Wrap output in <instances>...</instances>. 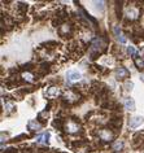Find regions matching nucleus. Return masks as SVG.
Wrapping results in <instances>:
<instances>
[{
    "label": "nucleus",
    "instance_id": "nucleus-1",
    "mask_svg": "<svg viewBox=\"0 0 144 153\" xmlns=\"http://www.w3.org/2000/svg\"><path fill=\"white\" fill-rule=\"evenodd\" d=\"M80 99V94L76 90H68L64 94V97H62V101L69 106L73 105V104H77Z\"/></svg>",
    "mask_w": 144,
    "mask_h": 153
},
{
    "label": "nucleus",
    "instance_id": "nucleus-2",
    "mask_svg": "<svg viewBox=\"0 0 144 153\" xmlns=\"http://www.w3.org/2000/svg\"><path fill=\"white\" fill-rule=\"evenodd\" d=\"M96 135H97L99 140L101 143H109L114 137V133L110 131L109 128H97L96 130Z\"/></svg>",
    "mask_w": 144,
    "mask_h": 153
},
{
    "label": "nucleus",
    "instance_id": "nucleus-3",
    "mask_svg": "<svg viewBox=\"0 0 144 153\" xmlns=\"http://www.w3.org/2000/svg\"><path fill=\"white\" fill-rule=\"evenodd\" d=\"M59 32H60V37L64 38V39H70L73 37V32H74V26L71 25L70 22H64L61 26L59 27Z\"/></svg>",
    "mask_w": 144,
    "mask_h": 153
},
{
    "label": "nucleus",
    "instance_id": "nucleus-4",
    "mask_svg": "<svg viewBox=\"0 0 144 153\" xmlns=\"http://www.w3.org/2000/svg\"><path fill=\"white\" fill-rule=\"evenodd\" d=\"M35 69H37V71H35V77L42 78V77L47 75V74L51 71V64L44 61V62H42V64H39L38 66H35Z\"/></svg>",
    "mask_w": 144,
    "mask_h": 153
},
{
    "label": "nucleus",
    "instance_id": "nucleus-5",
    "mask_svg": "<svg viewBox=\"0 0 144 153\" xmlns=\"http://www.w3.org/2000/svg\"><path fill=\"white\" fill-rule=\"evenodd\" d=\"M108 127H109L110 131H113L114 135L118 133V131H121V127H122V118L121 117H118V118H114V117H112V118L108 121Z\"/></svg>",
    "mask_w": 144,
    "mask_h": 153
},
{
    "label": "nucleus",
    "instance_id": "nucleus-6",
    "mask_svg": "<svg viewBox=\"0 0 144 153\" xmlns=\"http://www.w3.org/2000/svg\"><path fill=\"white\" fill-rule=\"evenodd\" d=\"M140 13H142V9H138V8H135V7H130L127 9V12H126V21H127V22H131V21L138 20L142 16Z\"/></svg>",
    "mask_w": 144,
    "mask_h": 153
},
{
    "label": "nucleus",
    "instance_id": "nucleus-7",
    "mask_svg": "<svg viewBox=\"0 0 144 153\" xmlns=\"http://www.w3.org/2000/svg\"><path fill=\"white\" fill-rule=\"evenodd\" d=\"M114 75H116L117 80H125V79H127V78L130 77V71L124 66H118L114 70Z\"/></svg>",
    "mask_w": 144,
    "mask_h": 153
},
{
    "label": "nucleus",
    "instance_id": "nucleus-8",
    "mask_svg": "<svg viewBox=\"0 0 144 153\" xmlns=\"http://www.w3.org/2000/svg\"><path fill=\"white\" fill-rule=\"evenodd\" d=\"M29 9V5L26 4V3H16V5H14V14L17 13V16L18 17H23L26 14V12Z\"/></svg>",
    "mask_w": 144,
    "mask_h": 153
},
{
    "label": "nucleus",
    "instance_id": "nucleus-9",
    "mask_svg": "<svg viewBox=\"0 0 144 153\" xmlns=\"http://www.w3.org/2000/svg\"><path fill=\"white\" fill-rule=\"evenodd\" d=\"M66 79L69 83H76L82 79V75H80V73L77 70H69L66 73Z\"/></svg>",
    "mask_w": 144,
    "mask_h": 153
},
{
    "label": "nucleus",
    "instance_id": "nucleus-10",
    "mask_svg": "<svg viewBox=\"0 0 144 153\" xmlns=\"http://www.w3.org/2000/svg\"><path fill=\"white\" fill-rule=\"evenodd\" d=\"M46 94H47V97L49 99V100H52V99H57L59 96L61 95V91H60L59 86H51V87H48Z\"/></svg>",
    "mask_w": 144,
    "mask_h": 153
},
{
    "label": "nucleus",
    "instance_id": "nucleus-11",
    "mask_svg": "<svg viewBox=\"0 0 144 153\" xmlns=\"http://www.w3.org/2000/svg\"><path fill=\"white\" fill-rule=\"evenodd\" d=\"M144 122V118L140 116H136V117H131L130 121H128V127L130 128H136L139 127L140 125H142Z\"/></svg>",
    "mask_w": 144,
    "mask_h": 153
},
{
    "label": "nucleus",
    "instance_id": "nucleus-12",
    "mask_svg": "<svg viewBox=\"0 0 144 153\" xmlns=\"http://www.w3.org/2000/svg\"><path fill=\"white\" fill-rule=\"evenodd\" d=\"M48 117H49V112H48L47 109H44V110H42V112H39L38 113V117H37V121H39L42 125H46L47 123V121H48Z\"/></svg>",
    "mask_w": 144,
    "mask_h": 153
},
{
    "label": "nucleus",
    "instance_id": "nucleus-13",
    "mask_svg": "<svg viewBox=\"0 0 144 153\" xmlns=\"http://www.w3.org/2000/svg\"><path fill=\"white\" fill-rule=\"evenodd\" d=\"M42 127H43V125L37 119H31V121L28 122V128L30 131H39Z\"/></svg>",
    "mask_w": 144,
    "mask_h": 153
},
{
    "label": "nucleus",
    "instance_id": "nucleus-14",
    "mask_svg": "<svg viewBox=\"0 0 144 153\" xmlns=\"http://www.w3.org/2000/svg\"><path fill=\"white\" fill-rule=\"evenodd\" d=\"M124 105L127 110H130V112H134L135 110V101L133 97H126L125 101H124Z\"/></svg>",
    "mask_w": 144,
    "mask_h": 153
},
{
    "label": "nucleus",
    "instance_id": "nucleus-15",
    "mask_svg": "<svg viewBox=\"0 0 144 153\" xmlns=\"http://www.w3.org/2000/svg\"><path fill=\"white\" fill-rule=\"evenodd\" d=\"M57 46H59L57 42H55V40L44 42V43H42V44H40V47H42V48H44V49H47V51H52V49H55V48L57 47Z\"/></svg>",
    "mask_w": 144,
    "mask_h": 153
},
{
    "label": "nucleus",
    "instance_id": "nucleus-16",
    "mask_svg": "<svg viewBox=\"0 0 144 153\" xmlns=\"http://www.w3.org/2000/svg\"><path fill=\"white\" fill-rule=\"evenodd\" d=\"M48 142H49V133H44V134L38 135L37 136V143H39V144H44V145H47Z\"/></svg>",
    "mask_w": 144,
    "mask_h": 153
},
{
    "label": "nucleus",
    "instance_id": "nucleus-17",
    "mask_svg": "<svg viewBox=\"0 0 144 153\" xmlns=\"http://www.w3.org/2000/svg\"><path fill=\"white\" fill-rule=\"evenodd\" d=\"M22 80H26V82H29V83H32L35 80V74H32L31 71H23L22 73Z\"/></svg>",
    "mask_w": 144,
    "mask_h": 153
},
{
    "label": "nucleus",
    "instance_id": "nucleus-18",
    "mask_svg": "<svg viewBox=\"0 0 144 153\" xmlns=\"http://www.w3.org/2000/svg\"><path fill=\"white\" fill-rule=\"evenodd\" d=\"M124 147H125V143L122 142V140H117V142L112 144V151L121 152V151H124Z\"/></svg>",
    "mask_w": 144,
    "mask_h": 153
},
{
    "label": "nucleus",
    "instance_id": "nucleus-19",
    "mask_svg": "<svg viewBox=\"0 0 144 153\" xmlns=\"http://www.w3.org/2000/svg\"><path fill=\"white\" fill-rule=\"evenodd\" d=\"M116 14H117V18L119 20L122 18V1L116 3Z\"/></svg>",
    "mask_w": 144,
    "mask_h": 153
},
{
    "label": "nucleus",
    "instance_id": "nucleus-20",
    "mask_svg": "<svg viewBox=\"0 0 144 153\" xmlns=\"http://www.w3.org/2000/svg\"><path fill=\"white\" fill-rule=\"evenodd\" d=\"M4 109H5V113H7V114H11V113H13L14 110H16V108H14L13 103H5Z\"/></svg>",
    "mask_w": 144,
    "mask_h": 153
},
{
    "label": "nucleus",
    "instance_id": "nucleus-21",
    "mask_svg": "<svg viewBox=\"0 0 144 153\" xmlns=\"http://www.w3.org/2000/svg\"><path fill=\"white\" fill-rule=\"evenodd\" d=\"M134 62H135V65H136V68L139 69V70H143L144 69V60L143 59L136 57V59H134Z\"/></svg>",
    "mask_w": 144,
    "mask_h": 153
},
{
    "label": "nucleus",
    "instance_id": "nucleus-22",
    "mask_svg": "<svg viewBox=\"0 0 144 153\" xmlns=\"http://www.w3.org/2000/svg\"><path fill=\"white\" fill-rule=\"evenodd\" d=\"M127 52H128V55H130L133 59H136L138 56H139V55H138V52L135 51V48H134V47H131V46L127 48Z\"/></svg>",
    "mask_w": 144,
    "mask_h": 153
},
{
    "label": "nucleus",
    "instance_id": "nucleus-23",
    "mask_svg": "<svg viewBox=\"0 0 144 153\" xmlns=\"http://www.w3.org/2000/svg\"><path fill=\"white\" fill-rule=\"evenodd\" d=\"M133 87H134V83L130 82V80H127V82L125 83V88L126 91H133Z\"/></svg>",
    "mask_w": 144,
    "mask_h": 153
},
{
    "label": "nucleus",
    "instance_id": "nucleus-24",
    "mask_svg": "<svg viewBox=\"0 0 144 153\" xmlns=\"http://www.w3.org/2000/svg\"><path fill=\"white\" fill-rule=\"evenodd\" d=\"M23 137H26V139H28V135H26V134H22V135H20V136L14 137V139H13V142H21V140H23Z\"/></svg>",
    "mask_w": 144,
    "mask_h": 153
},
{
    "label": "nucleus",
    "instance_id": "nucleus-25",
    "mask_svg": "<svg viewBox=\"0 0 144 153\" xmlns=\"http://www.w3.org/2000/svg\"><path fill=\"white\" fill-rule=\"evenodd\" d=\"M21 153H35V151L31 148H22L21 149Z\"/></svg>",
    "mask_w": 144,
    "mask_h": 153
},
{
    "label": "nucleus",
    "instance_id": "nucleus-26",
    "mask_svg": "<svg viewBox=\"0 0 144 153\" xmlns=\"http://www.w3.org/2000/svg\"><path fill=\"white\" fill-rule=\"evenodd\" d=\"M140 79H142L143 82H144V73H142V74H140Z\"/></svg>",
    "mask_w": 144,
    "mask_h": 153
},
{
    "label": "nucleus",
    "instance_id": "nucleus-27",
    "mask_svg": "<svg viewBox=\"0 0 144 153\" xmlns=\"http://www.w3.org/2000/svg\"><path fill=\"white\" fill-rule=\"evenodd\" d=\"M142 53H143V55H144V47H143V49H142Z\"/></svg>",
    "mask_w": 144,
    "mask_h": 153
}]
</instances>
